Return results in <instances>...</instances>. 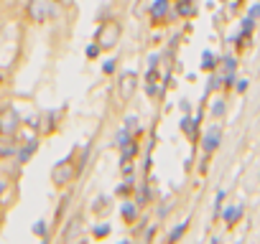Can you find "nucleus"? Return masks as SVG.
<instances>
[{
  "mask_svg": "<svg viewBox=\"0 0 260 244\" xmlns=\"http://www.w3.org/2000/svg\"><path fill=\"white\" fill-rule=\"evenodd\" d=\"M179 13H181V16H191V13H194V8H191L189 3H184V0H181V3H179Z\"/></svg>",
  "mask_w": 260,
  "mask_h": 244,
  "instance_id": "nucleus-26",
  "label": "nucleus"
},
{
  "mask_svg": "<svg viewBox=\"0 0 260 244\" xmlns=\"http://www.w3.org/2000/svg\"><path fill=\"white\" fill-rule=\"evenodd\" d=\"M120 216H122L125 224H136V221H138V204H136V201H122Z\"/></svg>",
  "mask_w": 260,
  "mask_h": 244,
  "instance_id": "nucleus-11",
  "label": "nucleus"
},
{
  "mask_svg": "<svg viewBox=\"0 0 260 244\" xmlns=\"http://www.w3.org/2000/svg\"><path fill=\"white\" fill-rule=\"evenodd\" d=\"M92 211H94L97 216L107 214V211H110V196H97L94 204H92Z\"/></svg>",
  "mask_w": 260,
  "mask_h": 244,
  "instance_id": "nucleus-15",
  "label": "nucleus"
},
{
  "mask_svg": "<svg viewBox=\"0 0 260 244\" xmlns=\"http://www.w3.org/2000/svg\"><path fill=\"white\" fill-rule=\"evenodd\" d=\"M250 18H255V21H257V18H260V3H257V6H252V8H250Z\"/></svg>",
  "mask_w": 260,
  "mask_h": 244,
  "instance_id": "nucleus-28",
  "label": "nucleus"
},
{
  "mask_svg": "<svg viewBox=\"0 0 260 244\" xmlns=\"http://www.w3.org/2000/svg\"><path fill=\"white\" fill-rule=\"evenodd\" d=\"M54 13H56L54 0H28L26 3V16L31 23H46L54 18Z\"/></svg>",
  "mask_w": 260,
  "mask_h": 244,
  "instance_id": "nucleus-3",
  "label": "nucleus"
},
{
  "mask_svg": "<svg viewBox=\"0 0 260 244\" xmlns=\"http://www.w3.org/2000/svg\"><path fill=\"white\" fill-rule=\"evenodd\" d=\"M224 112H227V104H224L222 99H217V102L212 104V114H214V117H224Z\"/></svg>",
  "mask_w": 260,
  "mask_h": 244,
  "instance_id": "nucleus-22",
  "label": "nucleus"
},
{
  "mask_svg": "<svg viewBox=\"0 0 260 244\" xmlns=\"http://www.w3.org/2000/svg\"><path fill=\"white\" fill-rule=\"evenodd\" d=\"M214 66H217V56H214L212 51H204V54H202V69L212 71Z\"/></svg>",
  "mask_w": 260,
  "mask_h": 244,
  "instance_id": "nucleus-19",
  "label": "nucleus"
},
{
  "mask_svg": "<svg viewBox=\"0 0 260 244\" xmlns=\"http://www.w3.org/2000/svg\"><path fill=\"white\" fill-rule=\"evenodd\" d=\"M136 87H138V74H136V71H125V74L120 76V82H117V94H120V99H122V102L130 99V97H133V92H136Z\"/></svg>",
  "mask_w": 260,
  "mask_h": 244,
  "instance_id": "nucleus-5",
  "label": "nucleus"
},
{
  "mask_svg": "<svg viewBox=\"0 0 260 244\" xmlns=\"http://www.w3.org/2000/svg\"><path fill=\"white\" fill-rule=\"evenodd\" d=\"M18 145L21 143L16 140V135H0V160L16 155L18 153Z\"/></svg>",
  "mask_w": 260,
  "mask_h": 244,
  "instance_id": "nucleus-9",
  "label": "nucleus"
},
{
  "mask_svg": "<svg viewBox=\"0 0 260 244\" xmlns=\"http://www.w3.org/2000/svg\"><path fill=\"white\" fill-rule=\"evenodd\" d=\"M21 125H23V119H21V112L16 107L0 109V135H18Z\"/></svg>",
  "mask_w": 260,
  "mask_h": 244,
  "instance_id": "nucleus-4",
  "label": "nucleus"
},
{
  "mask_svg": "<svg viewBox=\"0 0 260 244\" xmlns=\"http://www.w3.org/2000/svg\"><path fill=\"white\" fill-rule=\"evenodd\" d=\"M133 191H136V186H133V178H125L122 183H117V186H115V196H120V198L130 196Z\"/></svg>",
  "mask_w": 260,
  "mask_h": 244,
  "instance_id": "nucleus-14",
  "label": "nucleus"
},
{
  "mask_svg": "<svg viewBox=\"0 0 260 244\" xmlns=\"http://www.w3.org/2000/svg\"><path fill=\"white\" fill-rule=\"evenodd\" d=\"M237 92H247V79H240L237 82Z\"/></svg>",
  "mask_w": 260,
  "mask_h": 244,
  "instance_id": "nucleus-30",
  "label": "nucleus"
},
{
  "mask_svg": "<svg viewBox=\"0 0 260 244\" xmlns=\"http://www.w3.org/2000/svg\"><path fill=\"white\" fill-rule=\"evenodd\" d=\"M79 173H82L79 166H77V163L72 160V155H69V158L59 160V163L51 168V183H54L56 188H67V186H72V183L77 181Z\"/></svg>",
  "mask_w": 260,
  "mask_h": 244,
  "instance_id": "nucleus-1",
  "label": "nucleus"
},
{
  "mask_svg": "<svg viewBox=\"0 0 260 244\" xmlns=\"http://www.w3.org/2000/svg\"><path fill=\"white\" fill-rule=\"evenodd\" d=\"M169 8H171V0H153L151 3V18L156 23H161L169 16Z\"/></svg>",
  "mask_w": 260,
  "mask_h": 244,
  "instance_id": "nucleus-10",
  "label": "nucleus"
},
{
  "mask_svg": "<svg viewBox=\"0 0 260 244\" xmlns=\"http://www.w3.org/2000/svg\"><path fill=\"white\" fill-rule=\"evenodd\" d=\"M110 231H112V226L110 224H97V226H92V236L94 239H105V236H110Z\"/></svg>",
  "mask_w": 260,
  "mask_h": 244,
  "instance_id": "nucleus-18",
  "label": "nucleus"
},
{
  "mask_svg": "<svg viewBox=\"0 0 260 244\" xmlns=\"http://www.w3.org/2000/svg\"><path fill=\"white\" fill-rule=\"evenodd\" d=\"M179 107H181V112H186V114H189V109H191V107H189V102H186V99H181V104H179Z\"/></svg>",
  "mask_w": 260,
  "mask_h": 244,
  "instance_id": "nucleus-31",
  "label": "nucleus"
},
{
  "mask_svg": "<svg viewBox=\"0 0 260 244\" xmlns=\"http://www.w3.org/2000/svg\"><path fill=\"white\" fill-rule=\"evenodd\" d=\"M122 128H125V130H130V133H133V130H138V117H136V114L125 117V119H122Z\"/></svg>",
  "mask_w": 260,
  "mask_h": 244,
  "instance_id": "nucleus-21",
  "label": "nucleus"
},
{
  "mask_svg": "<svg viewBox=\"0 0 260 244\" xmlns=\"http://www.w3.org/2000/svg\"><path fill=\"white\" fill-rule=\"evenodd\" d=\"M115 69H117L115 59H107V61L102 64V74H107V76H112V74H115Z\"/></svg>",
  "mask_w": 260,
  "mask_h": 244,
  "instance_id": "nucleus-25",
  "label": "nucleus"
},
{
  "mask_svg": "<svg viewBox=\"0 0 260 244\" xmlns=\"http://www.w3.org/2000/svg\"><path fill=\"white\" fill-rule=\"evenodd\" d=\"M36 150H39V140H36V138H31V140L21 143V145H18V153H16L18 163H21V166H26V163L36 155Z\"/></svg>",
  "mask_w": 260,
  "mask_h": 244,
  "instance_id": "nucleus-8",
  "label": "nucleus"
},
{
  "mask_svg": "<svg viewBox=\"0 0 260 244\" xmlns=\"http://www.w3.org/2000/svg\"><path fill=\"white\" fill-rule=\"evenodd\" d=\"M240 216H242V206H230V209H224L222 211V219H224V224H237L240 221Z\"/></svg>",
  "mask_w": 260,
  "mask_h": 244,
  "instance_id": "nucleus-12",
  "label": "nucleus"
},
{
  "mask_svg": "<svg viewBox=\"0 0 260 244\" xmlns=\"http://www.w3.org/2000/svg\"><path fill=\"white\" fill-rule=\"evenodd\" d=\"M100 54H102V49H100V44H97V41L87 46V59H97Z\"/></svg>",
  "mask_w": 260,
  "mask_h": 244,
  "instance_id": "nucleus-24",
  "label": "nucleus"
},
{
  "mask_svg": "<svg viewBox=\"0 0 260 244\" xmlns=\"http://www.w3.org/2000/svg\"><path fill=\"white\" fill-rule=\"evenodd\" d=\"M0 84H3V76H0Z\"/></svg>",
  "mask_w": 260,
  "mask_h": 244,
  "instance_id": "nucleus-33",
  "label": "nucleus"
},
{
  "mask_svg": "<svg viewBox=\"0 0 260 244\" xmlns=\"http://www.w3.org/2000/svg\"><path fill=\"white\" fill-rule=\"evenodd\" d=\"M54 3H56V6H67V3H69V0H54Z\"/></svg>",
  "mask_w": 260,
  "mask_h": 244,
  "instance_id": "nucleus-32",
  "label": "nucleus"
},
{
  "mask_svg": "<svg viewBox=\"0 0 260 244\" xmlns=\"http://www.w3.org/2000/svg\"><path fill=\"white\" fill-rule=\"evenodd\" d=\"M120 36H122V28H120L117 21H100V28H97L94 41L100 44L102 51H112V49L117 46Z\"/></svg>",
  "mask_w": 260,
  "mask_h": 244,
  "instance_id": "nucleus-2",
  "label": "nucleus"
},
{
  "mask_svg": "<svg viewBox=\"0 0 260 244\" xmlns=\"http://www.w3.org/2000/svg\"><path fill=\"white\" fill-rule=\"evenodd\" d=\"M31 231H34L36 236H41L44 241H49V239H51V234H49V224H46L44 219H39V221L34 224V229H31Z\"/></svg>",
  "mask_w": 260,
  "mask_h": 244,
  "instance_id": "nucleus-17",
  "label": "nucleus"
},
{
  "mask_svg": "<svg viewBox=\"0 0 260 244\" xmlns=\"http://www.w3.org/2000/svg\"><path fill=\"white\" fill-rule=\"evenodd\" d=\"M151 198H153V193H151V188L143 183V188H138V196H136V204H138V209L148 206V204H151Z\"/></svg>",
  "mask_w": 260,
  "mask_h": 244,
  "instance_id": "nucleus-16",
  "label": "nucleus"
},
{
  "mask_svg": "<svg viewBox=\"0 0 260 244\" xmlns=\"http://www.w3.org/2000/svg\"><path fill=\"white\" fill-rule=\"evenodd\" d=\"M222 201H224V191H219V193H217V198H214V211H217V214L222 211Z\"/></svg>",
  "mask_w": 260,
  "mask_h": 244,
  "instance_id": "nucleus-27",
  "label": "nucleus"
},
{
  "mask_svg": "<svg viewBox=\"0 0 260 244\" xmlns=\"http://www.w3.org/2000/svg\"><path fill=\"white\" fill-rule=\"evenodd\" d=\"M219 143H222V130L217 128V125H212L207 133H204V140H202V150L209 155V153H214L217 148H219Z\"/></svg>",
  "mask_w": 260,
  "mask_h": 244,
  "instance_id": "nucleus-7",
  "label": "nucleus"
},
{
  "mask_svg": "<svg viewBox=\"0 0 260 244\" xmlns=\"http://www.w3.org/2000/svg\"><path fill=\"white\" fill-rule=\"evenodd\" d=\"M8 191V181L3 178V176H0V198H3V193Z\"/></svg>",
  "mask_w": 260,
  "mask_h": 244,
  "instance_id": "nucleus-29",
  "label": "nucleus"
},
{
  "mask_svg": "<svg viewBox=\"0 0 260 244\" xmlns=\"http://www.w3.org/2000/svg\"><path fill=\"white\" fill-rule=\"evenodd\" d=\"M82 226H84L82 214H74V216L64 224V229H61V239H64V241H74L77 236H82Z\"/></svg>",
  "mask_w": 260,
  "mask_h": 244,
  "instance_id": "nucleus-6",
  "label": "nucleus"
},
{
  "mask_svg": "<svg viewBox=\"0 0 260 244\" xmlns=\"http://www.w3.org/2000/svg\"><path fill=\"white\" fill-rule=\"evenodd\" d=\"M186 231H189V219H186V221H181V224H176V226H174V229L169 231V236H166V239H169V241L174 244V241H179V239H181V236H184Z\"/></svg>",
  "mask_w": 260,
  "mask_h": 244,
  "instance_id": "nucleus-13",
  "label": "nucleus"
},
{
  "mask_svg": "<svg viewBox=\"0 0 260 244\" xmlns=\"http://www.w3.org/2000/svg\"><path fill=\"white\" fill-rule=\"evenodd\" d=\"M67 204H69V196H64V198L59 201V209H56V216H54V226H59V221H61V214L67 211Z\"/></svg>",
  "mask_w": 260,
  "mask_h": 244,
  "instance_id": "nucleus-20",
  "label": "nucleus"
},
{
  "mask_svg": "<svg viewBox=\"0 0 260 244\" xmlns=\"http://www.w3.org/2000/svg\"><path fill=\"white\" fill-rule=\"evenodd\" d=\"M252 26H255V18L247 16V18L242 21V31H240V36H250V33H252Z\"/></svg>",
  "mask_w": 260,
  "mask_h": 244,
  "instance_id": "nucleus-23",
  "label": "nucleus"
}]
</instances>
